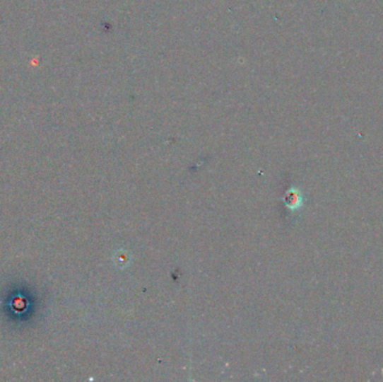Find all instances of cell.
I'll return each mask as SVG.
<instances>
[{
	"instance_id": "cell-1",
	"label": "cell",
	"mask_w": 383,
	"mask_h": 382,
	"mask_svg": "<svg viewBox=\"0 0 383 382\" xmlns=\"http://www.w3.org/2000/svg\"><path fill=\"white\" fill-rule=\"evenodd\" d=\"M286 204L288 205L290 209L295 210L302 205V197H300V192L297 190L293 189L292 191L287 194Z\"/></svg>"
}]
</instances>
